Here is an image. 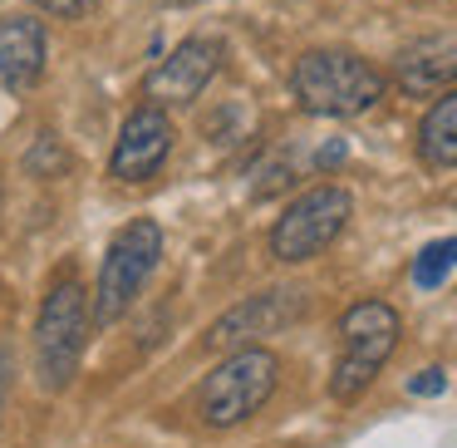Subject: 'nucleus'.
I'll return each mask as SVG.
<instances>
[{"instance_id": "1", "label": "nucleus", "mask_w": 457, "mask_h": 448, "mask_svg": "<svg viewBox=\"0 0 457 448\" xmlns=\"http://www.w3.org/2000/svg\"><path fill=\"white\" fill-rule=\"evenodd\" d=\"M290 84H295L300 109L320 114V119H354V114H369L388 89L384 74L349 50H310L305 60L295 64V80Z\"/></svg>"}, {"instance_id": "2", "label": "nucleus", "mask_w": 457, "mask_h": 448, "mask_svg": "<svg viewBox=\"0 0 457 448\" xmlns=\"http://www.w3.org/2000/svg\"><path fill=\"white\" fill-rule=\"evenodd\" d=\"M89 330H94V316H89V296L74 276L54 281L50 296L40 306V320H35V375L50 394L74 385L84 365V345H89Z\"/></svg>"}, {"instance_id": "3", "label": "nucleus", "mask_w": 457, "mask_h": 448, "mask_svg": "<svg viewBox=\"0 0 457 448\" xmlns=\"http://www.w3.org/2000/svg\"><path fill=\"white\" fill-rule=\"evenodd\" d=\"M158 261H162V227L153 217H138L113 232L109 257L99 266V286H94V306H89L94 325L109 330L113 320L129 316L133 300L148 286V276L158 271Z\"/></svg>"}, {"instance_id": "4", "label": "nucleus", "mask_w": 457, "mask_h": 448, "mask_svg": "<svg viewBox=\"0 0 457 448\" xmlns=\"http://www.w3.org/2000/svg\"><path fill=\"white\" fill-rule=\"evenodd\" d=\"M398 330H403V320L388 300H359L339 316V359H335V375H329V394L339 404L359 399L374 385V375L398 345Z\"/></svg>"}, {"instance_id": "5", "label": "nucleus", "mask_w": 457, "mask_h": 448, "mask_svg": "<svg viewBox=\"0 0 457 448\" xmlns=\"http://www.w3.org/2000/svg\"><path fill=\"white\" fill-rule=\"evenodd\" d=\"M276 379H280V359L270 350L256 345H241L202 379L197 389V414L207 428H231V424H246L270 394H276Z\"/></svg>"}, {"instance_id": "6", "label": "nucleus", "mask_w": 457, "mask_h": 448, "mask_svg": "<svg viewBox=\"0 0 457 448\" xmlns=\"http://www.w3.org/2000/svg\"><path fill=\"white\" fill-rule=\"evenodd\" d=\"M349 212H354V198H349L345 188H335V182L310 188L305 198L290 202V207L280 212V222L270 227V257L286 261V266L320 257V251L345 232Z\"/></svg>"}, {"instance_id": "7", "label": "nucleus", "mask_w": 457, "mask_h": 448, "mask_svg": "<svg viewBox=\"0 0 457 448\" xmlns=\"http://www.w3.org/2000/svg\"><path fill=\"white\" fill-rule=\"evenodd\" d=\"M305 316V291H290V286H276V291H261V296H246L241 306H231L217 325L207 330V345L212 350H241V345H256L266 335H280L286 325Z\"/></svg>"}, {"instance_id": "8", "label": "nucleus", "mask_w": 457, "mask_h": 448, "mask_svg": "<svg viewBox=\"0 0 457 448\" xmlns=\"http://www.w3.org/2000/svg\"><path fill=\"white\" fill-rule=\"evenodd\" d=\"M172 153V119L168 109L158 104H143L123 119L119 143H113V158H109V178L119 182H148L153 173L168 163Z\"/></svg>"}, {"instance_id": "9", "label": "nucleus", "mask_w": 457, "mask_h": 448, "mask_svg": "<svg viewBox=\"0 0 457 448\" xmlns=\"http://www.w3.org/2000/svg\"><path fill=\"white\" fill-rule=\"evenodd\" d=\"M217 70H221V45L217 40H202V35L197 40H182L178 50L148 74V99L158 104V109H168V104H192L212 84Z\"/></svg>"}, {"instance_id": "10", "label": "nucleus", "mask_w": 457, "mask_h": 448, "mask_svg": "<svg viewBox=\"0 0 457 448\" xmlns=\"http://www.w3.org/2000/svg\"><path fill=\"white\" fill-rule=\"evenodd\" d=\"M394 80L413 99H428V94L457 84V30H433V35H418L413 45H403L394 60Z\"/></svg>"}, {"instance_id": "11", "label": "nucleus", "mask_w": 457, "mask_h": 448, "mask_svg": "<svg viewBox=\"0 0 457 448\" xmlns=\"http://www.w3.org/2000/svg\"><path fill=\"white\" fill-rule=\"evenodd\" d=\"M45 74V25L30 15H11L0 25V89H30Z\"/></svg>"}, {"instance_id": "12", "label": "nucleus", "mask_w": 457, "mask_h": 448, "mask_svg": "<svg viewBox=\"0 0 457 448\" xmlns=\"http://www.w3.org/2000/svg\"><path fill=\"white\" fill-rule=\"evenodd\" d=\"M418 153L428 168H457V89L443 94L418 123Z\"/></svg>"}, {"instance_id": "13", "label": "nucleus", "mask_w": 457, "mask_h": 448, "mask_svg": "<svg viewBox=\"0 0 457 448\" xmlns=\"http://www.w3.org/2000/svg\"><path fill=\"white\" fill-rule=\"evenodd\" d=\"M457 266V237H443V241H428L413 261V286L418 291H437Z\"/></svg>"}, {"instance_id": "14", "label": "nucleus", "mask_w": 457, "mask_h": 448, "mask_svg": "<svg viewBox=\"0 0 457 448\" xmlns=\"http://www.w3.org/2000/svg\"><path fill=\"white\" fill-rule=\"evenodd\" d=\"M443 389H447L443 369H418V375L408 379V394H418V399H433V394H443Z\"/></svg>"}, {"instance_id": "15", "label": "nucleus", "mask_w": 457, "mask_h": 448, "mask_svg": "<svg viewBox=\"0 0 457 448\" xmlns=\"http://www.w3.org/2000/svg\"><path fill=\"white\" fill-rule=\"evenodd\" d=\"M35 5H40V11H50V15H89L94 11V0H35Z\"/></svg>"}, {"instance_id": "16", "label": "nucleus", "mask_w": 457, "mask_h": 448, "mask_svg": "<svg viewBox=\"0 0 457 448\" xmlns=\"http://www.w3.org/2000/svg\"><path fill=\"white\" fill-rule=\"evenodd\" d=\"M339 158H345V143H329V148H325V153H320V158H315V163H320V168H335V163H339Z\"/></svg>"}, {"instance_id": "17", "label": "nucleus", "mask_w": 457, "mask_h": 448, "mask_svg": "<svg viewBox=\"0 0 457 448\" xmlns=\"http://www.w3.org/2000/svg\"><path fill=\"white\" fill-rule=\"evenodd\" d=\"M5 389H11V359L0 355V404H5Z\"/></svg>"}]
</instances>
